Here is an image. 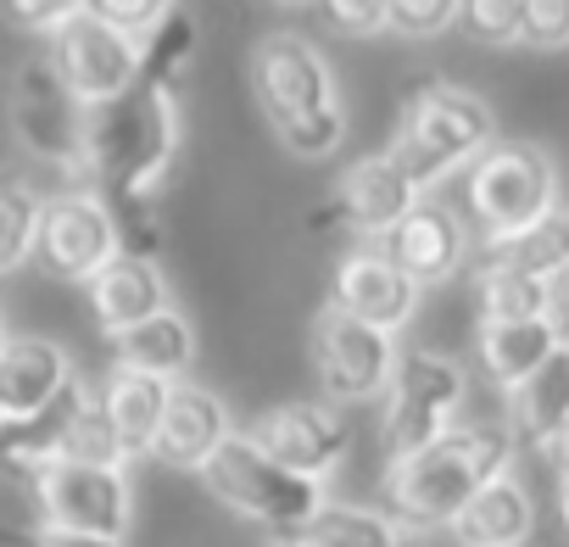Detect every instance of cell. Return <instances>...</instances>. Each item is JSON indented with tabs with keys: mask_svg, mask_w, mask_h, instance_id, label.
Instances as JSON below:
<instances>
[{
	"mask_svg": "<svg viewBox=\"0 0 569 547\" xmlns=\"http://www.w3.org/2000/svg\"><path fill=\"white\" fill-rule=\"evenodd\" d=\"M497 118L480 96L458 90V84H419L402 107V123L391 135V162L413 179L419 196H430L452 168H475V157H486L497 140Z\"/></svg>",
	"mask_w": 569,
	"mask_h": 547,
	"instance_id": "277c9868",
	"label": "cell"
},
{
	"mask_svg": "<svg viewBox=\"0 0 569 547\" xmlns=\"http://www.w3.org/2000/svg\"><path fill=\"white\" fill-rule=\"evenodd\" d=\"M480 268H502V274H525V280L558 286L569 280V218H547L525 235L508 240H480Z\"/></svg>",
	"mask_w": 569,
	"mask_h": 547,
	"instance_id": "d4e9b609",
	"label": "cell"
},
{
	"mask_svg": "<svg viewBox=\"0 0 569 547\" xmlns=\"http://www.w3.org/2000/svg\"><path fill=\"white\" fill-rule=\"evenodd\" d=\"M7 118L12 135L29 157L84 173V151H90V107L73 96V84L62 79V68L51 62V51H34L12 68V90H7Z\"/></svg>",
	"mask_w": 569,
	"mask_h": 547,
	"instance_id": "52a82bcc",
	"label": "cell"
},
{
	"mask_svg": "<svg viewBox=\"0 0 569 547\" xmlns=\"http://www.w3.org/2000/svg\"><path fill=\"white\" fill-rule=\"evenodd\" d=\"M458 23L480 46H519L530 29V7L525 0H469V7H458Z\"/></svg>",
	"mask_w": 569,
	"mask_h": 547,
	"instance_id": "1f68e13d",
	"label": "cell"
},
{
	"mask_svg": "<svg viewBox=\"0 0 569 547\" xmlns=\"http://www.w3.org/2000/svg\"><path fill=\"white\" fill-rule=\"evenodd\" d=\"M313 541L325 547H402V525L380 508H347V503H325V514L308 525Z\"/></svg>",
	"mask_w": 569,
	"mask_h": 547,
	"instance_id": "f546056e",
	"label": "cell"
},
{
	"mask_svg": "<svg viewBox=\"0 0 569 547\" xmlns=\"http://www.w3.org/2000/svg\"><path fill=\"white\" fill-rule=\"evenodd\" d=\"M530 530H536V503H530V491H525L513 475L491 480V486L452 519V536H458L463 547H525Z\"/></svg>",
	"mask_w": 569,
	"mask_h": 547,
	"instance_id": "603a6c76",
	"label": "cell"
},
{
	"mask_svg": "<svg viewBox=\"0 0 569 547\" xmlns=\"http://www.w3.org/2000/svg\"><path fill=\"white\" fill-rule=\"evenodd\" d=\"M101 391H107V414H112V430H118V441H123V458L134 464V458L157 452V436H162L173 386L112 364V375L101 380Z\"/></svg>",
	"mask_w": 569,
	"mask_h": 547,
	"instance_id": "ffe728a7",
	"label": "cell"
},
{
	"mask_svg": "<svg viewBox=\"0 0 569 547\" xmlns=\"http://www.w3.org/2000/svg\"><path fill=\"white\" fill-rule=\"evenodd\" d=\"M201 480H207V491L223 503V508H234V514H246V519H257V525H268L273 536H302L319 514H325V480H308V475H297V469H284L273 452H262L251 436H229L218 452H212V464L201 469Z\"/></svg>",
	"mask_w": 569,
	"mask_h": 547,
	"instance_id": "5b68a950",
	"label": "cell"
},
{
	"mask_svg": "<svg viewBox=\"0 0 569 547\" xmlns=\"http://www.w3.org/2000/svg\"><path fill=\"white\" fill-rule=\"evenodd\" d=\"M12 547H123L107 536H84V530H57V525H34L23 536H12Z\"/></svg>",
	"mask_w": 569,
	"mask_h": 547,
	"instance_id": "8d00e7d4",
	"label": "cell"
},
{
	"mask_svg": "<svg viewBox=\"0 0 569 547\" xmlns=\"http://www.w3.org/2000/svg\"><path fill=\"white\" fill-rule=\"evenodd\" d=\"M34 503H40V525L107 536V541H123V530L134 519L129 469H101V464H57V469H46L34 480Z\"/></svg>",
	"mask_w": 569,
	"mask_h": 547,
	"instance_id": "8fae6325",
	"label": "cell"
},
{
	"mask_svg": "<svg viewBox=\"0 0 569 547\" xmlns=\"http://www.w3.org/2000/svg\"><path fill=\"white\" fill-rule=\"evenodd\" d=\"M397 364H402L397 336H386L375 325H358L336 308H325L313 319V369H319V386L330 391V402L386 397Z\"/></svg>",
	"mask_w": 569,
	"mask_h": 547,
	"instance_id": "30bf717a",
	"label": "cell"
},
{
	"mask_svg": "<svg viewBox=\"0 0 569 547\" xmlns=\"http://www.w3.org/2000/svg\"><path fill=\"white\" fill-rule=\"evenodd\" d=\"M458 23V7L452 0H391V34H408V40H436L441 29Z\"/></svg>",
	"mask_w": 569,
	"mask_h": 547,
	"instance_id": "d6a6232c",
	"label": "cell"
},
{
	"mask_svg": "<svg viewBox=\"0 0 569 547\" xmlns=\"http://www.w3.org/2000/svg\"><path fill=\"white\" fill-rule=\"evenodd\" d=\"M547 319H552L558 341L569 347V280H558V286H552V314H547Z\"/></svg>",
	"mask_w": 569,
	"mask_h": 547,
	"instance_id": "f35d334b",
	"label": "cell"
},
{
	"mask_svg": "<svg viewBox=\"0 0 569 547\" xmlns=\"http://www.w3.org/2000/svg\"><path fill=\"white\" fill-rule=\"evenodd\" d=\"M51 62L62 68V79L90 112L140 84V46L123 40L112 23H101L96 7H79V18L51 40Z\"/></svg>",
	"mask_w": 569,
	"mask_h": 547,
	"instance_id": "7c38bea8",
	"label": "cell"
},
{
	"mask_svg": "<svg viewBox=\"0 0 569 547\" xmlns=\"http://www.w3.org/2000/svg\"><path fill=\"white\" fill-rule=\"evenodd\" d=\"M62 464H101V469H129L123 441L107 414V391L84 375H73V419H68V458Z\"/></svg>",
	"mask_w": 569,
	"mask_h": 547,
	"instance_id": "4316f807",
	"label": "cell"
},
{
	"mask_svg": "<svg viewBox=\"0 0 569 547\" xmlns=\"http://www.w3.org/2000/svg\"><path fill=\"white\" fill-rule=\"evenodd\" d=\"M475 297H480V325H530L552 314V286L525 280V274H502V268H480Z\"/></svg>",
	"mask_w": 569,
	"mask_h": 547,
	"instance_id": "83f0119b",
	"label": "cell"
},
{
	"mask_svg": "<svg viewBox=\"0 0 569 547\" xmlns=\"http://www.w3.org/2000/svg\"><path fill=\"white\" fill-rule=\"evenodd\" d=\"M469 397V375L441 358V352H402L397 375H391V391H386V419H380V436H386V458H413L425 447H436L441 436H452V419Z\"/></svg>",
	"mask_w": 569,
	"mask_h": 547,
	"instance_id": "ba28073f",
	"label": "cell"
},
{
	"mask_svg": "<svg viewBox=\"0 0 569 547\" xmlns=\"http://www.w3.org/2000/svg\"><path fill=\"white\" fill-rule=\"evenodd\" d=\"M68 419H73V386L34 419H7L0 425V475L18 480H40L46 469H57L68 458Z\"/></svg>",
	"mask_w": 569,
	"mask_h": 547,
	"instance_id": "7402d4cb",
	"label": "cell"
},
{
	"mask_svg": "<svg viewBox=\"0 0 569 547\" xmlns=\"http://www.w3.org/2000/svg\"><path fill=\"white\" fill-rule=\"evenodd\" d=\"M513 430L502 425H469L441 436L436 447L386 464V503L402 525H452L491 480L513 469Z\"/></svg>",
	"mask_w": 569,
	"mask_h": 547,
	"instance_id": "3957f363",
	"label": "cell"
},
{
	"mask_svg": "<svg viewBox=\"0 0 569 547\" xmlns=\"http://www.w3.org/2000/svg\"><path fill=\"white\" fill-rule=\"evenodd\" d=\"M525 40L541 46V51L569 46V0H530V29H525Z\"/></svg>",
	"mask_w": 569,
	"mask_h": 547,
	"instance_id": "d590c367",
	"label": "cell"
},
{
	"mask_svg": "<svg viewBox=\"0 0 569 547\" xmlns=\"http://www.w3.org/2000/svg\"><path fill=\"white\" fill-rule=\"evenodd\" d=\"M68 386H73V364L46 336H12V347L0 352V414L7 419L46 414Z\"/></svg>",
	"mask_w": 569,
	"mask_h": 547,
	"instance_id": "ac0fdd59",
	"label": "cell"
},
{
	"mask_svg": "<svg viewBox=\"0 0 569 547\" xmlns=\"http://www.w3.org/2000/svg\"><path fill=\"white\" fill-rule=\"evenodd\" d=\"M262 452H273L284 469H297L308 480H325L341 469L347 447H352V430L347 419L336 414V402H279L268 408L251 430H246Z\"/></svg>",
	"mask_w": 569,
	"mask_h": 547,
	"instance_id": "4fadbf2b",
	"label": "cell"
},
{
	"mask_svg": "<svg viewBox=\"0 0 569 547\" xmlns=\"http://www.w3.org/2000/svg\"><path fill=\"white\" fill-rule=\"evenodd\" d=\"M558 525H563V536H569V480H558Z\"/></svg>",
	"mask_w": 569,
	"mask_h": 547,
	"instance_id": "60d3db41",
	"label": "cell"
},
{
	"mask_svg": "<svg viewBox=\"0 0 569 547\" xmlns=\"http://www.w3.org/2000/svg\"><path fill=\"white\" fill-rule=\"evenodd\" d=\"M190 51H196V18H190L184 7H173L168 23L140 46V79H151V84H173V73L190 62Z\"/></svg>",
	"mask_w": 569,
	"mask_h": 547,
	"instance_id": "4dcf8cb0",
	"label": "cell"
},
{
	"mask_svg": "<svg viewBox=\"0 0 569 547\" xmlns=\"http://www.w3.org/2000/svg\"><path fill=\"white\" fill-rule=\"evenodd\" d=\"M380 251L425 291V286H441V280H452V274L463 268L469 235H463L458 212H447L441 201H419V207L380 240Z\"/></svg>",
	"mask_w": 569,
	"mask_h": 547,
	"instance_id": "2e32d148",
	"label": "cell"
},
{
	"mask_svg": "<svg viewBox=\"0 0 569 547\" xmlns=\"http://www.w3.org/2000/svg\"><path fill=\"white\" fill-rule=\"evenodd\" d=\"M90 291V314L101 325V336H129L140 330L146 319L168 314V280H162V268L151 257H118L107 274H96V280L84 286Z\"/></svg>",
	"mask_w": 569,
	"mask_h": 547,
	"instance_id": "e0dca14e",
	"label": "cell"
},
{
	"mask_svg": "<svg viewBox=\"0 0 569 547\" xmlns=\"http://www.w3.org/2000/svg\"><path fill=\"white\" fill-rule=\"evenodd\" d=\"M547 464L558 469V480H569V430H563V436L547 447Z\"/></svg>",
	"mask_w": 569,
	"mask_h": 547,
	"instance_id": "ab89813d",
	"label": "cell"
},
{
	"mask_svg": "<svg viewBox=\"0 0 569 547\" xmlns=\"http://www.w3.org/2000/svg\"><path fill=\"white\" fill-rule=\"evenodd\" d=\"M40 218H46V196H34L23 179H0V274H12L34 257Z\"/></svg>",
	"mask_w": 569,
	"mask_h": 547,
	"instance_id": "f1b7e54d",
	"label": "cell"
},
{
	"mask_svg": "<svg viewBox=\"0 0 569 547\" xmlns=\"http://www.w3.org/2000/svg\"><path fill=\"white\" fill-rule=\"evenodd\" d=\"M330 308L358 319V325H375V330L397 336L419 314V286L380 246L375 251H347L330 274Z\"/></svg>",
	"mask_w": 569,
	"mask_h": 547,
	"instance_id": "9a60e30c",
	"label": "cell"
},
{
	"mask_svg": "<svg viewBox=\"0 0 569 547\" xmlns=\"http://www.w3.org/2000/svg\"><path fill=\"white\" fill-rule=\"evenodd\" d=\"M40 268L62 286H90L96 274H107L123 257V229L118 212L107 207L101 190H62L46 196V218H40V246H34Z\"/></svg>",
	"mask_w": 569,
	"mask_h": 547,
	"instance_id": "9c48e42d",
	"label": "cell"
},
{
	"mask_svg": "<svg viewBox=\"0 0 569 547\" xmlns=\"http://www.w3.org/2000/svg\"><path fill=\"white\" fill-rule=\"evenodd\" d=\"M229 436H234V430H229V408L218 402V391L184 380V386H173V397H168V419H162V436H157V458H162L168 469H196V475H201Z\"/></svg>",
	"mask_w": 569,
	"mask_h": 547,
	"instance_id": "d6986e66",
	"label": "cell"
},
{
	"mask_svg": "<svg viewBox=\"0 0 569 547\" xmlns=\"http://www.w3.org/2000/svg\"><path fill=\"white\" fill-rule=\"evenodd\" d=\"M558 330L552 319H530V325H480V358H486V375L513 397L552 352H558Z\"/></svg>",
	"mask_w": 569,
	"mask_h": 547,
	"instance_id": "484cf974",
	"label": "cell"
},
{
	"mask_svg": "<svg viewBox=\"0 0 569 547\" xmlns=\"http://www.w3.org/2000/svg\"><path fill=\"white\" fill-rule=\"evenodd\" d=\"M425 196L413 190V179L391 162V157H363L341 173L325 218H313V229H352V235H391Z\"/></svg>",
	"mask_w": 569,
	"mask_h": 547,
	"instance_id": "5bb4252c",
	"label": "cell"
},
{
	"mask_svg": "<svg viewBox=\"0 0 569 547\" xmlns=\"http://www.w3.org/2000/svg\"><path fill=\"white\" fill-rule=\"evenodd\" d=\"M508 430L525 447H552L569 430V347H558L513 397H508Z\"/></svg>",
	"mask_w": 569,
	"mask_h": 547,
	"instance_id": "44dd1931",
	"label": "cell"
},
{
	"mask_svg": "<svg viewBox=\"0 0 569 547\" xmlns=\"http://www.w3.org/2000/svg\"><path fill=\"white\" fill-rule=\"evenodd\" d=\"M12 18H18V23H29V29H40V34H51V40H57V34H62V29H68V23H73V18H79V7H12Z\"/></svg>",
	"mask_w": 569,
	"mask_h": 547,
	"instance_id": "74e56055",
	"label": "cell"
},
{
	"mask_svg": "<svg viewBox=\"0 0 569 547\" xmlns=\"http://www.w3.org/2000/svg\"><path fill=\"white\" fill-rule=\"evenodd\" d=\"M179 157V101L173 84L140 79L129 96L90 112V151L84 173L101 185L107 207L118 212V229L129 223V257H151L157 223L151 196L168 185Z\"/></svg>",
	"mask_w": 569,
	"mask_h": 547,
	"instance_id": "6da1fadb",
	"label": "cell"
},
{
	"mask_svg": "<svg viewBox=\"0 0 569 547\" xmlns=\"http://www.w3.org/2000/svg\"><path fill=\"white\" fill-rule=\"evenodd\" d=\"M12 347V330H7V314H0V352H7Z\"/></svg>",
	"mask_w": 569,
	"mask_h": 547,
	"instance_id": "7bdbcfd3",
	"label": "cell"
},
{
	"mask_svg": "<svg viewBox=\"0 0 569 547\" xmlns=\"http://www.w3.org/2000/svg\"><path fill=\"white\" fill-rule=\"evenodd\" d=\"M0 425H7V414H0Z\"/></svg>",
	"mask_w": 569,
	"mask_h": 547,
	"instance_id": "ee69618b",
	"label": "cell"
},
{
	"mask_svg": "<svg viewBox=\"0 0 569 547\" xmlns=\"http://www.w3.org/2000/svg\"><path fill=\"white\" fill-rule=\"evenodd\" d=\"M118 369H134V375H151V380H168V386H184L190 364H196V330L179 308L146 319L140 330L118 336Z\"/></svg>",
	"mask_w": 569,
	"mask_h": 547,
	"instance_id": "cb8c5ba5",
	"label": "cell"
},
{
	"mask_svg": "<svg viewBox=\"0 0 569 547\" xmlns=\"http://www.w3.org/2000/svg\"><path fill=\"white\" fill-rule=\"evenodd\" d=\"M168 12L173 7H157V0H101L96 7V18L101 23H112L123 40H134V46H146L162 23H168Z\"/></svg>",
	"mask_w": 569,
	"mask_h": 547,
	"instance_id": "836d02e7",
	"label": "cell"
},
{
	"mask_svg": "<svg viewBox=\"0 0 569 547\" xmlns=\"http://www.w3.org/2000/svg\"><path fill=\"white\" fill-rule=\"evenodd\" d=\"M463 196H469L480 235L508 240V235H525V229L558 218V168L530 140H497L486 157H475Z\"/></svg>",
	"mask_w": 569,
	"mask_h": 547,
	"instance_id": "8992f818",
	"label": "cell"
},
{
	"mask_svg": "<svg viewBox=\"0 0 569 547\" xmlns=\"http://www.w3.org/2000/svg\"><path fill=\"white\" fill-rule=\"evenodd\" d=\"M284 547H325V541H313V536L302 530V536H291V541H284Z\"/></svg>",
	"mask_w": 569,
	"mask_h": 547,
	"instance_id": "b9f144b4",
	"label": "cell"
},
{
	"mask_svg": "<svg viewBox=\"0 0 569 547\" xmlns=\"http://www.w3.org/2000/svg\"><path fill=\"white\" fill-rule=\"evenodd\" d=\"M319 18L352 40H375V34H391V7H375V0H330V7H319Z\"/></svg>",
	"mask_w": 569,
	"mask_h": 547,
	"instance_id": "e575fe53",
	"label": "cell"
},
{
	"mask_svg": "<svg viewBox=\"0 0 569 547\" xmlns=\"http://www.w3.org/2000/svg\"><path fill=\"white\" fill-rule=\"evenodd\" d=\"M251 90L291 157L325 162L347 146V112L325 51L302 34H262L251 46Z\"/></svg>",
	"mask_w": 569,
	"mask_h": 547,
	"instance_id": "7a4b0ae2",
	"label": "cell"
}]
</instances>
